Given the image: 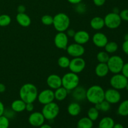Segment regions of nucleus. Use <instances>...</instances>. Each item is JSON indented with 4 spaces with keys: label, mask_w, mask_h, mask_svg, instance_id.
<instances>
[{
    "label": "nucleus",
    "mask_w": 128,
    "mask_h": 128,
    "mask_svg": "<svg viewBox=\"0 0 128 128\" xmlns=\"http://www.w3.org/2000/svg\"><path fill=\"white\" fill-rule=\"evenodd\" d=\"M26 102L22 100H16L12 101L11 104V108L15 112H21L26 109Z\"/></svg>",
    "instance_id": "nucleus-23"
},
{
    "label": "nucleus",
    "mask_w": 128,
    "mask_h": 128,
    "mask_svg": "<svg viewBox=\"0 0 128 128\" xmlns=\"http://www.w3.org/2000/svg\"><path fill=\"white\" fill-rule=\"evenodd\" d=\"M11 22V18L6 14H0V26L6 27L9 26Z\"/></svg>",
    "instance_id": "nucleus-31"
},
{
    "label": "nucleus",
    "mask_w": 128,
    "mask_h": 128,
    "mask_svg": "<svg viewBox=\"0 0 128 128\" xmlns=\"http://www.w3.org/2000/svg\"><path fill=\"white\" fill-rule=\"evenodd\" d=\"M46 83L50 89L55 90L62 86V79L56 74H51L47 78Z\"/></svg>",
    "instance_id": "nucleus-15"
},
{
    "label": "nucleus",
    "mask_w": 128,
    "mask_h": 128,
    "mask_svg": "<svg viewBox=\"0 0 128 128\" xmlns=\"http://www.w3.org/2000/svg\"><path fill=\"white\" fill-rule=\"evenodd\" d=\"M121 72L122 74H123L125 77L128 79V62L124 64Z\"/></svg>",
    "instance_id": "nucleus-39"
},
{
    "label": "nucleus",
    "mask_w": 128,
    "mask_h": 128,
    "mask_svg": "<svg viewBox=\"0 0 128 128\" xmlns=\"http://www.w3.org/2000/svg\"><path fill=\"white\" fill-rule=\"evenodd\" d=\"M70 3L72 4H77L80 3L82 0H67Z\"/></svg>",
    "instance_id": "nucleus-46"
},
{
    "label": "nucleus",
    "mask_w": 128,
    "mask_h": 128,
    "mask_svg": "<svg viewBox=\"0 0 128 128\" xmlns=\"http://www.w3.org/2000/svg\"><path fill=\"white\" fill-rule=\"evenodd\" d=\"M37 100L42 105L53 102L54 98V91L51 89H46L38 93Z\"/></svg>",
    "instance_id": "nucleus-10"
},
{
    "label": "nucleus",
    "mask_w": 128,
    "mask_h": 128,
    "mask_svg": "<svg viewBox=\"0 0 128 128\" xmlns=\"http://www.w3.org/2000/svg\"><path fill=\"white\" fill-rule=\"evenodd\" d=\"M0 14H1V11H0Z\"/></svg>",
    "instance_id": "nucleus-53"
},
{
    "label": "nucleus",
    "mask_w": 128,
    "mask_h": 128,
    "mask_svg": "<svg viewBox=\"0 0 128 128\" xmlns=\"http://www.w3.org/2000/svg\"><path fill=\"white\" fill-rule=\"evenodd\" d=\"M115 122L113 119L109 116L104 117L99 122V128H113Z\"/></svg>",
    "instance_id": "nucleus-25"
},
{
    "label": "nucleus",
    "mask_w": 128,
    "mask_h": 128,
    "mask_svg": "<svg viewBox=\"0 0 128 128\" xmlns=\"http://www.w3.org/2000/svg\"><path fill=\"white\" fill-rule=\"evenodd\" d=\"M128 82V79L127 78L120 73L114 74L110 81V83L111 87L112 88L118 90V91L126 89Z\"/></svg>",
    "instance_id": "nucleus-8"
},
{
    "label": "nucleus",
    "mask_w": 128,
    "mask_h": 128,
    "mask_svg": "<svg viewBox=\"0 0 128 128\" xmlns=\"http://www.w3.org/2000/svg\"><path fill=\"white\" fill-rule=\"evenodd\" d=\"M92 41L94 44L98 48H104L108 42V39L105 34L101 32H98L93 35Z\"/></svg>",
    "instance_id": "nucleus-16"
},
{
    "label": "nucleus",
    "mask_w": 128,
    "mask_h": 128,
    "mask_svg": "<svg viewBox=\"0 0 128 128\" xmlns=\"http://www.w3.org/2000/svg\"><path fill=\"white\" fill-rule=\"evenodd\" d=\"M104 49L105 51H106L108 54L114 53L118 50V44L114 41H108L104 46Z\"/></svg>",
    "instance_id": "nucleus-28"
},
{
    "label": "nucleus",
    "mask_w": 128,
    "mask_h": 128,
    "mask_svg": "<svg viewBox=\"0 0 128 128\" xmlns=\"http://www.w3.org/2000/svg\"><path fill=\"white\" fill-rule=\"evenodd\" d=\"M54 42L57 48L66 50L69 45V37L64 32H58L55 35Z\"/></svg>",
    "instance_id": "nucleus-13"
},
{
    "label": "nucleus",
    "mask_w": 128,
    "mask_h": 128,
    "mask_svg": "<svg viewBox=\"0 0 128 128\" xmlns=\"http://www.w3.org/2000/svg\"><path fill=\"white\" fill-rule=\"evenodd\" d=\"M105 91L99 85H93L86 90V100L92 104L100 103L104 100Z\"/></svg>",
    "instance_id": "nucleus-2"
},
{
    "label": "nucleus",
    "mask_w": 128,
    "mask_h": 128,
    "mask_svg": "<svg viewBox=\"0 0 128 128\" xmlns=\"http://www.w3.org/2000/svg\"></svg>",
    "instance_id": "nucleus-54"
},
{
    "label": "nucleus",
    "mask_w": 128,
    "mask_h": 128,
    "mask_svg": "<svg viewBox=\"0 0 128 128\" xmlns=\"http://www.w3.org/2000/svg\"><path fill=\"white\" fill-rule=\"evenodd\" d=\"M75 42L80 44L84 45L87 43L90 40V35L87 31L80 30L75 33L73 37Z\"/></svg>",
    "instance_id": "nucleus-17"
},
{
    "label": "nucleus",
    "mask_w": 128,
    "mask_h": 128,
    "mask_svg": "<svg viewBox=\"0 0 128 128\" xmlns=\"http://www.w3.org/2000/svg\"><path fill=\"white\" fill-rule=\"evenodd\" d=\"M112 12H114V13H116V14H120V10H119V9L117 8H114Z\"/></svg>",
    "instance_id": "nucleus-50"
},
{
    "label": "nucleus",
    "mask_w": 128,
    "mask_h": 128,
    "mask_svg": "<svg viewBox=\"0 0 128 128\" xmlns=\"http://www.w3.org/2000/svg\"><path fill=\"white\" fill-rule=\"evenodd\" d=\"M21 100L26 103L34 102L37 100L38 91L35 85L32 83H26L22 85L19 91Z\"/></svg>",
    "instance_id": "nucleus-1"
},
{
    "label": "nucleus",
    "mask_w": 128,
    "mask_h": 128,
    "mask_svg": "<svg viewBox=\"0 0 128 128\" xmlns=\"http://www.w3.org/2000/svg\"><path fill=\"white\" fill-rule=\"evenodd\" d=\"M100 111L102 112H107L111 108V104L109 103L106 100H104L102 102L100 103Z\"/></svg>",
    "instance_id": "nucleus-35"
},
{
    "label": "nucleus",
    "mask_w": 128,
    "mask_h": 128,
    "mask_svg": "<svg viewBox=\"0 0 128 128\" xmlns=\"http://www.w3.org/2000/svg\"><path fill=\"white\" fill-rule=\"evenodd\" d=\"M4 110H5V108H4V104L0 101V116L3 115Z\"/></svg>",
    "instance_id": "nucleus-45"
},
{
    "label": "nucleus",
    "mask_w": 128,
    "mask_h": 128,
    "mask_svg": "<svg viewBox=\"0 0 128 128\" xmlns=\"http://www.w3.org/2000/svg\"><path fill=\"white\" fill-rule=\"evenodd\" d=\"M54 93L55 100H57L58 101H62L67 98L68 94V91L64 87L61 86V87L55 90Z\"/></svg>",
    "instance_id": "nucleus-24"
},
{
    "label": "nucleus",
    "mask_w": 128,
    "mask_h": 128,
    "mask_svg": "<svg viewBox=\"0 0 128 128\" xmlns=\"http://www.w3.org/2000/svg\"><path fill=\"white\" fill-rule=\"evenodd\" d=\"M113 128H124V126H122L121 124L117 123V124H114V125L113 126Z\"/></svg>",
    "instance_id": "nucleus-48"
},
{
    "label": "nucleus",
    "mask_w": 128,
    "mask_h": 128,
    "mask_svg": "<svg viewBox=\"0 0 128 128\" xmlns=\"http://www.w3.org/2000/svg\"><path fill=\"white\" fill-rule=\"evenodd\" d=\"M94 4L97 6H102L106 2V0H92Z\"/></svg>",
    "instance_id": "nucleus-43"
},
{
    "label": "nucleus",
    "mask_w": 128,
    "mask_h": 128,
    "mask_svg": "<svg viewBox=\"0 0 128 128\" xmlns=\"http://www.w3.org/2000/svg\"><path fill=\"white\" fill-rule=\"evenodd\" d=\"M40 128H52V127H51L50 124L44 123L43 124H42L41 126H40Z\"/></svg>",
    "instance_id": "nucleus-49"
},
{
    "label": "nucleus",
    "mask_w": 128,
    "mask_h": 128,
    "mask_svg": "<svg viewBox=\"0 0 128 128\" xmlns=\"http://www.w3.org/2000/svg\"><path fill=\"white\" fill-rule=\"evenodd\" d=\"M126 90H127V91H128V84H127V86H126Z\"/></svg>",
    "instance_id": "nucleus-52"
},
{
    "label": "nucleus",
    "mask_w": 128,
    "mask_h": 128,
    "mask_svg": "<svg viewBox=\"0 0 128 128\" xmlns=\"http://www.w3.org/2000/svg\"><path fill=\"white\" fill-rule=\"evenodd\" d=\"M124 41H128V33L126 34L124 36Z\"/></svg>",
    "instance_id": "nucleus-51"
},
{
    "label": "nucleus",
    "mask_w": 128,
    "mask_h": 128,
    "mask_svg": "<svg viewBox=\"0 0 128 128\" xmlns=\"http://www.w3.org/2000/svg\"><path fill=\"white\" fill-rule=\"evenodd\" d=\"M104 21L105 26L111 30L117 29L118 28L120 27L122 22L120 14L113 12L107 14L104 18Z\"/></svg>",
    "instance_id": "nucleus-7"
},
{
    "label": "nucleus",
    "mask_w": 128,
    "mask_h": 128,
    "mask_svg": "<svg viewBox=\"0 0 128 128\" xmlns=\"http://www.w3.org/2000/svg\"><path fill=\"white\" fill-rule=\"evenodd\" d=\"M70 63V60L68 57L65 56H61L58 60V64L60 68L63 69L68 68Z\"/></svg>",
    "instance_id": "nucleus-30"
},
{
    "label": "nucleus",
    "mask_w": 128,
    "mask_h": 128,
    "mask_svg": "<svg viewBox=\"0 0 128 128\" xmlns=\"http://www.w3.org/2000/svg\"><path fill=\"white\" fill-rule=\"evenodd\" d=\"M72 97L76 101H82L86 100V90L83 86H77L72 90Z\"/></svg>",
    "instance_id": "nucleus-18"
},
{
    "label": "nucleus",
    "mask_w": 128,
    "mask_h": 128,
    "mask_svg": "<svg viewBox=\"0 0 128 128\" xmlns=\"http://www.w3.org/2000/svg\"><path fill=\"white\" fill-rule=\"evenodd\" d=\"M52 25L58 32H65L70 28V17L64 12L56 14L53 17Z\"/></svg>",
    "instance_id": "nucleus-3"
},
{
    "label": "nucleus",
    "mask_w": 128,
    "mask_h": 128,
    "mask_svg": "<svg viewBox=\"0 0 128 128\" xmlns=\"http://www.w3.org/2000/svg\"><path fill=\"white\" fill-rule=\"evenodd\" d=\"M124 64L122 58L118 55L110 56L107 62L110 72L112 74L120 73L121 72L123 65Z\"/></svg>",
    "instance_id": "nucleus-6"
},
{
    "label": "nucleus",
    "mask_w": 128,
    "mask_h": 128,
    "mask_svg": "<svg viewBox=\"0 0 128 128\" xmlns=\"http://www.w3.org/2000/svg\"><path fill=\"white\" fill-rule=\"evenodd\" d=\"M34 106L33 104V102H29V103L26 104V109L25 110L27 111L28 112H32L33 111Z\"/></svg>",
    "instance_id": "nucleus-40"
},
{
    "label": "nucleus",
    "mask_w": 128,
    "mask_h": 128,
    "mask_svg": "<svg viewBox=\"0 0 128 128\" xmlns=\"http://www.w3.org/2000/svg\"><path fill=\"white\" fill-rule=\"evenodd\" d=\"M119 14H120L122 21H128V9L122 10Z\"/></svg>",
    "instance_id": "nucleus-38"
},
{
    "label": "nucleus",
    "mask_w": 128,
    "mask_h": 128,
    "mask_svg": "<svg viewBox=\"0 0 128 128\" xmlns=\"http://www.w3.org/2000/svg\"><path fill=\"white\" fill-rule=\"evenodd\" d=\"M16 20L18 23L24 28L28 27L31 24V18L25 12L18 13L16 16Z\"/></svg>",
    "instance_id": "nucleus-19"
},
{
    "label": "nucleus",
    "mask_w": 128,
    "mask_h": 128,
    "mask_svg": "<svg viewBox=\"0 0 128 128\" xmlns=\"http://www.w3.org/2000/svg\"><path fill=\"white\" fill-rule=\"evenodd\" d=\"M6 91V86L4 84L0 83V93H2Z\"/></svg>",
    "instance_id": "nucleus-47"
},
{
    "label": "nucleus",
    "mask_w": 128,
    "mask_h": 128,
    "mask_svg": "<svg viewBox=\"0 0 128 128\" xmlns=\"http://www.w3.org/2000/svg\"><path fill=\"white\" fill-rule=\"evenodd\" d=\"M110 70L107 63L99 62L95 68V74L99 78H104L108 74Z\"/></svg>",
    "instance_id": "nucleus-20"
},
{
    "label": "nucleus",
    "mask_w": 128,
    "mask_h": 128,
    "mask_svg": "<svg viewBox=\"0 0 128 128\" xmlns=\"http://www.w3.org/2000/svg\"><path fill=\"white\" fill-rule=\"evenodd\" d=\"M90 26L91 28L96 31H100L102 30L105 26L104 18L100 16H96L91 19L90 21Z\"/></svg>",
    "instance_id": "nucleus-21"
},
{
    "label": "nucleus",
    "mask_w": 128,
    "mask_h": 128,
    "mask_svg": "<svg viewBox=\"0 0 128 128\" xmlns=\"http://www.w3.org/2000/svg\"><path fill=\"white\" fill-rule=\"evenodd\" d=\"M93 121L88 117H83L80 119L77 122L76 128H92Z\"/></svg>",
    "instance_id": "nucleus-26"
},
{
    "label": "nucleus",
    "mask_w": 128,
    "mask_h": 128,
    "mask_svg": "<svg viewBox=\"0 0 128 128\" xmlns=\"http://www.w3.org/2000/svg\"><path fill=\"white\" fill-rule=\"evenodd\" d=\"M67 111L70 116L75 117L81 113V107L78 102H72L68 106Z\"/></svg>",
    "instance_id": "nucleus-22"
},
{
    "label": "nucleus",
    "mask_w": 128,
    "mask_h": 128,
    "mask_svg": "<svg viewBox=\"0 0 128 128\" xmlns=\"http://www.w3.org/2000/svg\"><path fill=\"white\" fill-rule=\"evenodd\" d=\"M110 57V55L106 51H100L97 54L96 59H97L99 62L107 63Z\"/></svg>",
    "instance_id": "nucleus-32"
},
{
    "label": "nucleus",
    "mask_w": 128,
    "mask_h": 128,
    "mask_svg": "<svg viewBox=\"0 0 128 128\" xmlns=\"http://www.w3.org/2000/svg\"><path fill=\"white\" fill-rule=\"evenodd\" d=\"M87 115V117H88L94 122L98 119L99 116H100V111H98L94 106L91 107L88 111Z\"/></svg>",
    "instance_id": "nucleus-29"
},
{
    "label": "nucleus",
    "mask_w": 128,
    "mask_h": 128,
    "mask_svg": "<svg viewBox=\"0 0 128 128\" xmlns=\"http://www.w3.org/2000/svg\"><path fill=\"white\" fill-rule=\"evenodd\" d=\"M122 50L123 52L128 56V41H124L122 44Z\"/></svg>",
    "instance_id": "nucleus-41"
},
{
    "label": "nucleus",
    "mask_w": 128,
    "mask_h": 128,
    "mask_svg": "<svg viewBox=\"0 0 128 128\" xmlns=\"http://www.w3.org/2000/svg\"><path fill=\"white\" fill-rule=\"evenodd\" d=\"M18 13H23L26 11V7L24 5H20L17 8Z\"/></svg>",
    "instance_id": "nucleus-44"
},
{
    "label": "nucleus",
    "mask_w": 128,
    "mask_h": 128,
    "mask_svg": "<svg viewBox=\"0 0 128 128\" xmlns=\"http://www.w3.org/2000/svg\"><path fill=\"white\" fill-rule=\"evenodd\" d=\"M62 86L68 91H71L79 86L80 77L78 74L72 72H69L64 74L61 78Z\"/></svg>",
    "instance_id": "nucleus-4"
},
{
    "label": "nucleus",
    "mask_w": 128,
    "mask_h": 128,
    "mask_svg": "<svg viewBox=\"0 0 128 128\" xmlns=\"http://www.w3.org/2000/svg\"><path fill=\"white\" fill-rule=\"evenodd\" d=\"M76 11L79 14H84L86 11V8L84 4H82L81 2L76 4Z\"/></svg>",
    "instance_id": "nucleus-37"
},
{
    "label": "nucleus",
    "mask_w": 128,
    "mask_h": 128,
    "mask_svg": "<svg viewBox=\"0 0 128 128\" xmlns=\"http://www.w3.org/2000/svg\"><path fill=\"white\" fill-rule=\"evenodd\" d=\"M118 114L121 116H128V100H124L120 104L118 108Z\"/></svg>",
    "instance_id": "nucleus-27"
},
{
    "label": "nucleus",
    "mask_w": 128,
    "mask_h": 128,
    "mask_svg": "<svg viewBox=\"0 0 128 128\" xmlns=\"http://www.w3.org/2000/svg\"><path fill=\"white\" fill-rule=\"evenodd\" d=\"M45 118L41 112H33L30 115L28 118V122L34 127H40L44 123Z\"/></svg>",
    "instance_id": "nucleus-14"
},
{
    "label": "nucleus",
    "mask_w": 128,
    "mask_h": 128,
    "mask_svg": "<svg viewBox=\"0 0 128 128\" xmlns=\"http://www.w3.org/2000/svg\"><path fill=\"white\" fill-rule=\"evenodd\" d=\"M15 114L16 112L13 111L11 108H7L5 109L4 111L3 115L5 116L6 117H7L10 120V119L13 118L15 116Z\"/></svg>",
    "instance_id": "nucleus-36"
},
{
    "label": "nucleus",
    "mask_w": 128,
    "mask_h": 128,
    "mask_svg": "<svg viewBox=\"0 0 128 128\" xmlns=\"http://www.w3.org/2000/svg\"><path fill=\"white\" fill-rule=\"evenodd\" d=\"M66 34L68 37L70 38H73L74 36L75 33H76V31L73 30V29H70L68 28L66 30Z\"/></svg>",
    "instance_id": "nucleus-42"
},
{
    "label": "nucleus",
    "mask_w": 128,
    "mask_h": 128,
    "mask_svg": "<svg viewBox=\"0 0 128 128\" xmlns=\"http://www.w3.org/2000/svg\"><path fill=\"white\" fill-rule=\"evenodd\" d=\"M41 22L46 26H51L53 23V17L51 15L45 14L41 17Z\"/></svg>",
    "instance_id": "nucleus-33"
},
{
    "label": "nucleus",
    "mask_w": 128,
    "mask_h": 128,
    "mask_svg": "<svg viewBox=\"0 0 128 128\" xmlns=\"http://www.w3.org/2000/svg\"><path fill=\"white\" fill-rule=\"evenodd\" d=\"M121 95L118 90L114 88L108 89L105 91L104 100L110 103L111 104H117L121 101Z\"/></svg>",
    "instance_id": "nucleus-12"
},
{
    "label": "nucleus",
    "mask_w": 128,
    "mask_h": 128,
    "mask_svg": "<svg viewBox=\"0 0 128 128\" xmlns=\"http://www.w3.org/2000/svg\"><path fill=\"white\" fill-rule=\"evenodd\" d=\"M10 120L4 115L0 116V128H9Z\"/></svg>",
    "instance_id": "nucleus-34"
},
{
    "label": "nucleus",
    "mask_w": 128,
    "mask_h": 128,
    "mask_svg": "<svg viewBox=\"0 0 128 128\" xmlns=\"http://www.w3.org/2000/svg\"><path fill=\"white\" fill-rule=\"evenodd\" d=\"M43 106L41 112L45 120L48 121L54 120L60 114V106L54 101Z\"/></svg>",
    "instance_id": "nucleus-5"
},
{
    "label": "nucleus",
    "mask_w": 128,
    "mask_h": 128,
    "mask_svg": "<svg viewBox=\"0 0 128 128\" xmlns=\"http://www.w3.org/2000/svg\"><path fill=\"white\" fill-rule=\"evenodd\" d=\"M66 50L67 53L72 58L81 57L85 52V48L83 45L76 42L69 44Z\"/></svg>",
    "instance_id": "nucleus-11"
},
{
    "label": "nucleus",
    "mask_w": 128,
    "mask_h": 128,
    "mask_svg": "<svg viewBox=\"0 0 128 128\" xmlns=\"http://www.w3.org/2000/svg\"><path fill=\"white\" fill-rule=\"evenodd\" d=\"M86 67V61L81 57L73 58L70 60V63L69 65V69L71 72L78 74L82 72Z\"/></svg>",
    "instance_id": "nucleus-9"
}]
</instances>
